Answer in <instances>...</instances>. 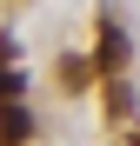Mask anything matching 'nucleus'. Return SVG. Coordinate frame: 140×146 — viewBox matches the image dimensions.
<instances>
[{
	"instance_id": "2",
	"label": "nucleus",
	"mask_w": 140,
	"mask_h": 146,
	"mask_svg": "<svg viewBox=\"0 0 140 146\" xmlns=\"http://www.w3.org/2000/svg\"><path fill=\"white\" fill-rule=\"evenodd\" d=\"M27 133H33V119H27V106L0 100V146H27Z\"/></svg>"
},
{
	"instance_id": "3",
	"label": "nucleus",
	"mask_w": 140,
	"mask_h": 146,
	"mask_svg": "<svg viewBox=\"0 0 140 146\" xmlns=\"http://www.w3.org/2000/svg\"><path fill=\"white\" fill-rule=\"evenodd\" d=\"M20 86H27V80H20V73H13V66H0V100H13V93H20Z\"/></svg>"
},
{
	"instance_id": "1",
	"label": "nucleus",
	"mask_w": 140,
	"mask_h": 146,
	"mask_svg": "<svg viewBox=\"0 0 140 146\" xmlns=\"http://www.w3.org/2000/svg\"><path fill=\"white\" fill-rule=\"evenodd\" d=\"M93 66H100V73H107V80H113V73H120V66H127V33H120V27H113V20H107V27H100V60H93Z\"/></svg>"
},
{
	"instance_id": "4",
	"label": "nucleus",
	"mask_w": 140,
	"mask_h": 146,
	"mask_svg": "<svg viewBox=\"0 0 140 146\" xmlns=\"http://www.w3.org/2000/svg\"><path fill=\"white\" fill-rule=\"evenodd\" d=\"M133 146H140V126H133Z\"/></svg>"
}]
</instances>
